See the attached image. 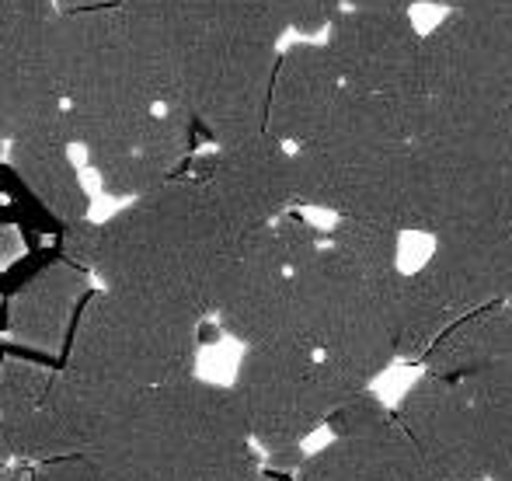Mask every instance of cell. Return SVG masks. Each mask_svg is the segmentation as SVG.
I'll return each instance as SVG.
<instances>
[{
    "label": "cell",
    "mask_w": 512,
    "mask_h": 481,
    "mask_svg": "<svg viewBox=\"0 0 512 481\" xmlns=\"http://www.w3.org/2000/svg\"><path fill=\"white\" fill-rule=\"evenodd\" d=\"M185 175H192L203 185L216 210L227 217V224L241 238L262 231V227H272L297 206L293 147L279 143L269 133L196 154Z\"/></svg>",
    "instance_id": "12"
},
{
    "label": "cell",
    "mask_w": 512,
    "mask_h": 481,
    "mask_svg": "<svg viewBox=\"0 0 512 481\" xmlns=\"http://www.w3.org/2000/svg\"><path fill=\"white\" fill-rule=\"evenodd\" d=\"M98 241H102V224H91V220H81V224H67L60 238V258L81 265V269H95L98 258ZM95 276V272H91Z\"/></svg>",
    "instance_id": "28"
},
{
    "label": "cell",
    "mask_w": 512,
    "mask_h": 481,
    "mask_svg": "<svg viewBox=\"0 0 512 481\" xmlns=\"http://www.w3.org/2000/svg\"><path fill=\"white\" fill-rule=\"evenodd\" d=\"M394 419V408H387L373 391H359L356 398H349L335 415L328 419L331 436H359L373 433V429L387 426Z\"/></svg>",
    "instance_id": "26"
},
{
    "label": "cell",
    "mask_w": 512,
    "mask_h": 481,
    "mask_svg": "<svg viewBox=\"0 0 512 481\" xmlns=\"http://www.w3.org/2000/svg\"><path fill=\"white\" fill-rule=\"evenodd\" d=\"M345 84L324 42H297L279 53L272 77L269 122L265 133L286 147H304L335 116Z\"/></svg>",
    "instance_id": "17"
},
{
    "label": "cell",
    "mask_w": 512,
    "mask_h": 481,
    "mask_svg": "<svg viewBox=\"0 0 512 481\" xmlns=\"http://www.w3.org/2000/svg\"><path fill=\"white\" fill-rule=\"evenodd\" d=\"M241 241L209 192L182 171L105 220L91 272L105 290L209 318Z\"/></svg>",
    "instance_id": "3"
},
{
    "label": "cell",
    "mask_w": 512,
    "mask_h": 481,
    "mask_svg": "<svg viewBox=\"0 0 512 481\" xmlns=\"http://www.w3.org/2000/svg\"><path fill=\"white\" fill-rule=\"evenodd\" d=\"M88 297V269L67 262V258L46 262L7 300V332L21 346L39 349V353H56L67 339L74 318H81L77 311H84Z\"/></svg>",
    "instance_id": "18"
},
{
    "label": "cell",
    "mask_w": 512,
    "mask_h": 481,
    "mask_svg": "<svg viewBox=\"0 0 512 481\" xmlns=\"http://www.w3.org/2000/svg\"><path fill=\"white\" fill-rule=\"evenodd\" d=\"M345 14V0H293V28L307 39L328 35V28Z\"/></svg>",
    "instance_id": "29"
},
{
    "label": "cell",
    "mask_w": 512,
    "mask_h": 481,
    "mask_svg": "<svg viewBox=\"0 0 512 481\" xmlns=\"http://www.w3.org/2000/svg\"><path fill=\"white\" fill-rule=\"evenodd\" d=\"M512 168V112L425 95L408 143L405 231L432 241L492 224Z\"/></svg>",
    "instance_id": "5"
},
{
    "label": "cell",
    "mask_w": 512,
    "mask_h": 481,
    "mask_svg": "<svg viewBox=\"0 0 512 481\" xmlns=\"http://www.w3.org/2000/svg\"><path fill=\"white\" fill-rule=\"evenodd\" d=\"M418 461V481H488L481 415L464 380L425 370L394 408Z\"/></svg>",
    "instance_id": "13"
},
{
    "label": "cell",
    "mask_w": 512,
    "mask_h": 481,
    "mask_svg": "<svg viewBox=\"0 0 512 481\" xmlns=\"http://www.w3.org/2000/svg\"><path fill=\"white\" fill-rule=\"evenodd\" d=\"M262 481H297V478H293V475H276V471H269V468H265Z\"/></svg>",
    "instance_id": "33"
},
{
    "label": "cell",
    "mask_w": 512,
    "mask_h": 481,
    "mask_svg": "<svg viewBox=\"0 0 512 481\" xmlns=\"http://www.w3.org/2000/svg\"><path fill=\"white\" fill-rule=\"evenodd\" d=\"M415 0H345V11H370V14H411Z\"/></svg>",
    "instance_id": "31"
},
{
    "label": "cell",
    "mask_w": 512,
    "mask_h": 481,
    "mask_svg": "<svg viewBox=\"0 0 512 481\" xmlns=\"http://www.w3.org/2000/svg\"><path fill=\"white\" fill-rule=\"evenodd\" d=\"M422 102L405 105L345 88L328 126L293 150L297 206L405 234L408 143Z\"/></svg>",
    "instance_id": "4"
},
{
    "label": "cell",
    "mask_w": 512,
    "mask_h": 481,
    "mask_svg": "<svg viewBox=\"0 0 512 481\" xmlns=\"http://www.w3.org/2000/svg\"><path fill=\"white\" fill-rule=\"evenodd\" d=\"M321 244L324 231L300 213H286L272 227L248 234L237 244L213 307L223 332L244 349L293 339L300 342L297 269Z\"/></svg>",
    "instance_id": "9"
},
{
    "label": "cell",
    "mask_w": 512,
    "mask_h": 481,
    "mask_svg": "<svg viewBox=\"0 0 512 481\" xmlns=\"http://www.w3.org/2000/svg\"><path fill=\"white\" fill-rule=\"evenodd\" d=\"M7 464H11V454H7L4 440H0V481H4V475H7Z\"/></svg>",
    "instance_id": "32"
},
{
    "label": "cell",
    "mask_w": 512,
    "mask_h": 481,
    "mask_svg": "<svg viewBox=\"0 0 512 481\" xmlns=\"http://www.w3.org/2000/svg\"><path fill=\"white\" fill-rule=\"evenodd\" d=\"M70 147H74V133H70L67 116L46 122V126L32 129V133L7 143V168L18 175V182L25 185L63 227L81 224L91 213L88 189H84L81 175H77Z\"/></svg>",
    "instance_id": "19"
},
{
    "label": "cell",
    "mask_w": 512,
    "mask_h": 481,
    "mask_svg": "<svg viewBox=\"0 0 512 481\" xmlns=\"http://www.w3.org/2000/svg\"><path fill=\"white\" fill-rule=\"evenodd\" d=\"M276 67L279 46L209 28L189 67L185 105L213 147L265 133Z\"/></svg>",
    "instance_id": "10"
},
{
    "label": "cell",
    "mask_w": 512,
    "mask_h": 481,
    "mask_svg": "<svg viewBox=\"0 0 512 481\" xmlns=\"http://www.w3.org/2000/svg\"><path fill=\"white\" fill-rule=\"evenodd\" d=\"M0 314H7V307H4V304H0Z\"/></svg>",
    "instance_id": "34"
},
{
    "label": "cell",
    "mask_w": 512,
    "mask_h": 481,
    "mask_svg": "<svg viewBox=\"0 0 512 481\" xmlns=\"http://www.w3.org/2000/svg\"><path fill=\"white\" fill-rule=\"evenodd\" d=\"M32 481H140L126 471L112 468L98 457H63V461L35 464Z\"/></svg>",
    "instance_id": "27"
},
{
    "label": "cell",
    "mask_w": 512,
    "mask_h": 481,
    "mask_svg": "<svg viewBox=\"0 0 512 481\" xmlns=\"http://www.w3.org/2000/svg\"><path fill=\"white\" fill-rule=\"evenodd\" d=\"M425 95L512 112V14H446L425 35Z\"/></svg>",
    "instance_id": "11"
},
{
    "label": "cell",
    "mask_w": 512,
    "mask_h": 481,
    "mask_svg": "<svg viewBox=\"0 0 512 481\" xmlns=\"http://www.w3.org/2000/svg\"><path fill=\"white\" fill-rule=\"evenodd\" d=\"M67 116L56 14L0 21V140Z\"/></svg>",
    "instance_id": "15"
},
{
    "label": "cell",
    "mask_w": 512,
    "mask_h": 481,
    "mask_svg": "<svg viewBox=\"0 0 512 481\" xmlns=\"http://www.w3.org/2000/svg\"><path fill=\"white\" fill-rule=\"evenodd\" d=\"M203 321V314L102 286L77 318L67 366L143 391L178 384L196 377Z\"/></svg>",
    "instance_id": "7"
},
{
    "label": "cell",
    "mask_w": 512,
    "mask_h": 481,
    "mask_svg": "<svg viewBox=\"0 0 512 481\" xmlns=\"http://www.w3.org/2000/svg\"><path fill=\"white\" fill-rule=\"evenodd\" d=\"M422 363L457 380H512V297L450 328Z\"/></svg>",
    "instance_id": "21"
},
{
    "label": "cell",
    "mask_w": 512,
    "mask_h": 481,
    "mask_svg": "<svg viewBox=\"0 0 512 481\" xmlns=\"http://www.w3.org/2000/svg\"><path fill=\"white\" fill-rule=\"evenodd\" d=\"M297 481H418V461L405 426L394 415L387 426L359 436H331L328 447L307 454Z\"/></svg>",
    "instance_id": "20"
},
{
    "label": "cell",
    "mask_w": 512,
    "mask_h": 481,
    "mask_svg": "<svg viewBox=\"0 0 512 481\" xmlns=\"http://www.w3.org/2000/svg\"><path fill=\"white\" fill-rule=\"evenodd\" d=\"M18 178V175H14ZM32 199V192H25V185L0 182V272L21 265L32 255V241H28L25 227V210L21 203Z\"/></svg>",
    "instance_id": "25"
},
{
    "label": "cell",
    "mask_w": 512,
    "mask_h": 481,
    "mask_svg": "<svg viewBox=\"0 0 512 481\" xmlns=\"http://www.w3.org/2000/svg\"><path fill=\"white\" fill-rule=\"evenodd\" d=\"M324 46L349 91L405 105L425 98V35L411 14L345 11Z\"/></svg>",
    "instance_id": "14"
},
{
    "label": "cell",
    "mask_w": 512,
    "mask_h": 481,
    "mask_svg": "<svg viewBox=\"0 0 512 481\" xmlns=\"http://www.w3.org/2000/svg\"><path fill=\"white\" fill-rule=\"evenodd\" d=\"M63 98L74 143L115 199H140L192 161L196 119L171 109L150 81L119 4L56 11Z\"/></svg>",
    "instance_id": "1"
},
{
    "label": "cell",
    "mask_w": 512,
    "mask_h": 481,
    "mask_svg": "<svg viewBox=\"0 0 512 481\" xmlns=\"http://www.w3.org/2000/svg\"><path fill=\"white\" fill-rule=\"evenodd\" d=\"M53 373L56 370L49 366L18 360V356H7L0 363V440L11 461H35V440H39V422Z\"/></svg>",
    "instance_id": "22"
},
{
    "label": "cell",
    "mask_w": 512,
    "mask_h": 481,
    "mask_svg": "<svg viewBox=\"0 0 512 481\" xmlns=\"http://www.w3.org/2000/svg\"><path fill=\"white\" fill-rule=\"evenodd\" d=\"M359 391L370 384L297 339L244 349L230 384L265 468L276 475H297L307 461L304 443Z\"/></svg>",
    "instance_id": "6"
},
{
    "label": "cell",
    "mask_w": 512,
    "mask_h": 481,
    "mask_svg": "<svg viewBox=\"0 0 512 481\" xmlns=\"http://www.w3.org/2000/svg\"><path fill=\"white\" fill-rule=\"evenodd\" d=\"M512 297V231L481 224L439 238L432 255L405 276L401 360H422L450 328Z\"/></svg>",
    "instance_id": "8"
},
{
    "label": "cell",
    "mask_w": 512,
    "mask_h": 481,
    "mask_svg": "<svg viewBox=\"0 0 512 481\" xmlns=\"http://www.w3.org/2000/svg\"><path fill=\"white\" fill-rule=\"evenodd\" d=\"M209 28L279 46L286 28H293V0H213Z\"/></svg>",
    "instance_id": "24"
},
{
    "label": "cell",
    "mask_w": 512,
    "mask_h": 481,
    "mask_svg": "<svg viewBox=\"0 0 512 481\" xmlns=\"http://www.w3.org/2000/svg\"><path fill=\"white\" fill-rule=\"evenodd\" d=\"M481 415L488 481H512V380H464Z\"/></svg>",
    "instance_id": "23"
},
{
    "label": "cell",
    "mask_w": 512,
    "mask_h": 481,
    "mask_svg": "<svg viewBox=\"0 0 512 481\" xmlns=\"http://www.w3.org/2000/svg\"><path fill=\"white\" fill-rule=\"evenodd\" d=\"M446 11H478V14H512V0H432Z\"/></svg>",
    "instance_id": "30"
},
{
    "label": "cell",
    "mask_w": 512,
    "mask_h": 481,
    "mask_svg": "<svg viewBox=\"0 0 512 481\" xmlns=\"http://www.w3.org/2000/svg\"><path fill=\"white\" fill-rule=\"evenodd\" d=\"M140 391L143 387L115 384V380L91 377V373L70 370V366L56 370L46 394V408H42L32 464L98 454L112 440L115 426Z\"/></svg>",
    "instance_id": "16"
},
{
    "label": "cell",
    "mask_w": 512,
    "mask_h": 481,
    "mask_svg": "<svg viewBox=\"0 0 512 481\" xmlns=\"http://www.w3.org/2000/svg\"><path fill=\"white\" fill-rule=\"evenodd\" d=\"M0 154H4V140H0Z\"/></svg>",
    "instance_id": "35"
},
{
    "label": "cell",
    "mask_w": 512,
    "mask_h": 481,
    "mask_svg": "<svg viewBox=\"0 0 512 481\" xmlns=\"http://www.w3.org/2000/svg\"><path fill=\"white\" fill-rule=\"evenodd\" d=\"M401 231L373 220H335L297 269V335L321 360L363 384L401 360Z\"/></svg>",
    "instance_id": "2"
}]
</instances>
